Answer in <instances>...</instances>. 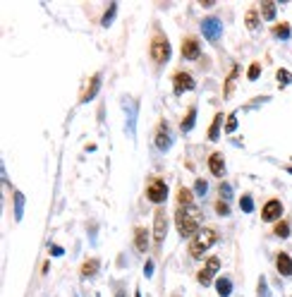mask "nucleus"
Returning a JSON list of instances; mask_svg holds the SVG:
<instances>
[{
    "label": "nucleus",
    "instance_id": "1",
    "mask_svg": "<svg viewBox=\"0 0 292 297\" xmlns=\"http://www.w3.org/2000/svg\"><path fill=\"white\" fill-rule=\"evenodd\" d=\"M199 221H201V216L194 206H180L175 211V225H177V230H180L182 238L197 235L199 233Z\"/></svg>",
    "mask_w": 292,
    "mask_h": 297
},
{
    "label": "nucleus",
    "instance_id": "2",
    "mask_svg": "<svg viewBox=\"0 0 292 297\" xmlns=\"http://www.w3.org/2000/svg\"><path fill=\"white\" fill-rule=\"evenodd\" d=\"M216 240H218V233L213 228H201L199 233L192 238V242H189V257L192 259H201L206 254V249Z\"/></svg>",
    "mask_w": 292,
    "mask_h": 297
},
{
    "label": "nucleus",
    "instance_id": "3",
    "mask_svg": "<svg viewBox=\"0 0 292 297\" xmlns=\"http://www.w3.org/2000/svg\"><path fill=\"white\" fill-rule=\"evenodd\" d=\"M170 41L163 36V34H156L153 41H151V60L156 62V65H163L170 60Z\"/></svg>",
    "mask_w": 292,
    "mask_h": 297
},
{
    "label": "nucleus",
    "instance_id": "4",
    "mask_svg": "<svg viewBox=\"0 0 292 297\" xmlns=\"http://www.w3.org/2000/svg\"><path fill=\"white\" fill-rule=\"evenodd\" d=\"M146 199L153 202V204H163L165 199H168V185L161 178L148 180V185H146Z\"/></svg>",
    "mask_w": 292,
    "mask_h": 297
},
{
    "label": "nucleus",
    "instance_id": "5",
    "mask_svg": "<svg viewBox=\"0 0 292 297\" xmlns=\"http://www.w3.org/2000/svg\"><path fill=\"white\" fill-rule=\"evenodd\" d=\"M165 233H168V216H165L163 208L156 211V218H153V244L161 247L165 240Z\"/></svg>",
    "mask_w": 292,
    "mask_h": 297
},
{
    "label": "nucleus",
    "instance_id": "6",
    "mask_svg": "<svg viewBox=\"0 0 292 297\" xmlns=\"http://www.w3.org/2000/svg\"><path fill=\"white\" fill-rule=\"evenodd\" d=\"M201 34L208 38V41H218L223 36V24L218 17H206L201 22Z\"/></svg>",
    "mask_w": 292,
    "mask_h": 297
},
{
    "label": "nucleus",
    "instance_id": "7",
    "mask_svg": "<svg viewBox=\"0 0 292 297\" xmlns=\"http://www.w3.org/2000/svg\"><path fill=\"white\" fill-rule=\"evenodd\" d=\"M173 89H175V93H182V91L194 89V77H192L189 72H184V70L175 72L173 74Z\"/></svg>",
    "mask_w": 292,
    "mask_h": 297
},
{
    "label": "nucleus",
    "instance_id": "8",
    "mask_svg": "<svg viewBox=\"0 0 292 297\" xmlns=\"http://www.w3.org/2000/svg\"><path fill=\"white\" fill-rule=\"evenodd\" d=\"M218 268H220V259H218V257H211V259H208V264L201 268L199 276H197L199 285H211V280H213V273H216Z\"/></svg>",
    "mask_w": 292,
    "mask_h": 297
},
{
    "label": "nucleus",
    "instance_id": "9",
    "mask_svg": "<svg viewBox=\"0 0 292 297\" xmlns=\"http://www.w3.org/2000/svg\"><path fill=\"white\" fill-rule=\"evenodd\" d=\"M283 216V204H280V199H268L266 206H263V211H261V218L266 223L271 221H278Z\"/></svg>",
    "mask_w": 292,
    "mask_h": 297
},
{
    "label": "nucleus",
    "instance_id": "10",
    "mask_svg": "<svg viewBox=\"0 0 292 297\" xmlns=\"http://www.w3.org/2000/svg\"><path fill=\"white\" fill-rule=\"evenodd\" d=\"M173 144V137H170V132H168V122H158V130H156V147L161 148V151H168Z\"/></svg>",
    "mask_w": 292,
    "mask_h": 297
},
{
    "label": "nucleus",
    "instance_id": "11",
    "mask_svg": "<svg viewBox=\"0 0 292 297\" xmlns=\"http://www.w3.org/2000/svg\"><path fill=\"white\" fill-rule=\"evenodd\" d=\"M201 56V48H199V41L192 36H187L182 41V58L184 60H197Z\"/></svg>",
    "mask_w": 292,
    "mask_h": 297
},
{
    "label": "nucleus",
    "instance_id": "12",
    "mask_svg": "<svg viewBox=\"0 0 292 297\" xmlns=\"http://www.w3.org/2000/svg\"><path fill=\"white\" fill-rule=\"evenodd\" d=\"M208 170H211V175H216V178H223V175H225V158H223L220 151L211 153V158H208Z\"/></svg>",
    "mask_w": 292,
    "mask_h": 297
},
{
    "label": "nucleus",
    "instance_id": "13",
    "mask_svg": "<svg viewBox=\"0 0 292 297\" xmlns=\"http://www.w3.org/2000/svg\"><path fill=\"white\" fill-rule=\"evenodd\" d=\"M275 268H278L280 276H292V257L290 254L280 252V254L275 257Z\"/></svg>",
    "mask_w": 292,
    "mask_h": 297
},
{
    "label": "nucleus",
    "instance_id": "14",
    "mask_svg": "<svg viewBox=\"0 0 292 297\" xmlns=\"http://www.w3.org/2000/svg\"><path fill=\"white\" fill-rule=\"evenodd\" d=\"M134 247H137V252H146L148 249V230L144 225L134 228Z\"/></svg>",
    "mask_w": 292,
    "mask_h": 297
},
{
    "label": "nucleus",
    "instance_id": "15",
    "mask_svg": "<svg viewBox=\"0 0 292 297\" xmlns=\"http://www.w3.org/2000/svg\"><path fill=\"white\" fill-rule=\"evenodd\" d=\"M98 87H101V77H98V74H93V77H91V82H89V87H87V91H84V96H82V103L91 101V96H96V91H98Z\"/></svg>",
    "mask_w": 292,
    "mask_h": 297
},
{
    "label": "nucleus",
    "instance_id": "16",
    "mask_svg": "<svg viewBox=\"0 0 292 297\" xmlns=\"http://www.w3.org/2000/svg\"><path fill=\"white\" fill-rule=\"evenodd\" d=\"M216 290H218L220 297H228L230 293H233V280L228 278V276H223V278L216 280Z\"/></svg>",
    "mask_w": 292,
    "mask_h": 297
},
{
    "label": "nucleus",
    "instance_id": "17",
    "mask_svg": "<svg viewBox=\"0 0 292 297\" xmlns=\"http://www.w3.org/2000/svg\"><path fill=\"white\" fill-rule=\"evenodd\" d=\"M98 266H101V261L98 259H87L84 261V266H82V278H91L93 273L98 271Z\"/></svg>",
    "mask_w": 292,
    "mask_h": 297
},
{
    "label": "nucleus",
    "instance_id": "18",
    "mask_svg": "<svg viewBox=\"0 0 292 297\" xmlns=\"http://www.w3.org/2000/svg\"><path fill=\"white\" fill-rule=\"evenodd\" d=\"M194 120H197V108H189V113L184 115L182 125H180V130H182V132H189L192 127H194Z\"/></svg>",
    "mask_w": 292,
    "mask_h": 297
},
{
    "label": "nucleus",
    "instance_id": "19",
    "mask_svg": "<svg viewBox=\"0 0 292 297\" xmlns=\"http://www.w3.org/2000/svg\"><path fill=\"white\" fill-rule=\"evenodd\" d=\"M177 202H180V206H192L194 197H192V192H189L187 187H180V192H177Z\"/></svg>",
    "mask_w": 292,
    "mask_h": 297
},
{
    "label": "nucleus",
    "instance_id": "20",
    "mask_svg": "<svg viewBox=\"0 0 292 297\" xmlns=\"http://www.w3.org/2000/svg\"><path fill=\"white\" fill-rule=\"evenodd\" d=\"M275 38H288L290 36V24H285V22H280V24H275L273 31H271Z\"/></svg>",
    "mask_w": 292,
    "mask_h": 297
},
{
    "label": "nucleus",
    "instance_id": "21",
    "mask_svg": "<svg viewBox=\"0 0 292 297\" xmlns=\"http://www.w3.org/2000/svg\"><path fill=\"white\" fill-rule=\"evenodd\" d=\"M220 122H223V115H216V118H213V122H211V127H208V139H211V142H216V139H218V127H220Z\"/></svg>",
    "mask_w": 292,
    "mask_h": 297
},
{
    "label": "nucleus",
    "instance_id": "22",
    "mask_svg": "<svg viewBox=\"0 0 292 297\" xmlns=\"http://www.w3.org/2000/svg\"><path fill=\"white\" fill-rule=\"evenodd\" d=\"M275 7H278V5L271 2V0H268V2H261V15H263V19H273L275 17Z\"/></svg>",
    "mask_w": 292,
    "mask_h": 297
},
{
    "label": "nucleus",
    "instance_id": "23",
    "mask_svg": "<svg viewBox=\"0 0 292 297\" xmlns=\"http://www.w3.org/2000/svg\"><path fill=\"white\" fill-rule=\"evenodd\" d=\"M239 208H242L244 213H252V211H254V199H252V194H242V199H239Z\"/></svg>",
    "mask_w": 292,
    "mask_h": 297
},
{
    "label": "nucleus",
    "instance_id": "24",
    "mask_svg": "<svg viewBox=\"0 0 292 297\" xmlns=\"http://www.w3.org/2000/svg\"><path fill=\"white\" fill-rule=\"evenodd\" d=\"M273 233L278 235V238H288V235H290V223H288V221H280L278 225H275Z\"/></svg>",
    "mask_w": 292,
    "mask_h": 297
},
{
    "label": "nucleus",
    "instance_id": "25",
    "mask_svg": "<svg viewBox=\"0 0 292 297\" xmlns=\"http://www.w3.org/2000/svg\"><path fill=\"white\" fill-rule=\"evenodd\" d=\"M247 27H249L252 31L259 29V15H256L254 10H249V12H247Z\"/></svg>",
    "mask_w": 292,
    "mask_h": 297
},
{
    "label": "nucleus",
    "instance_id": "26",
    "mask_svg": "<svg viewBox=\"0 0 292 297\" xmlns=\"http://www.w3.org/2000/svg\"><path fill=\"white\" fill-rule=\"evenodd\" d=\"M237 72H239V67H235V70H233V74H230V82H225V96H233V87H235Z\"/></svg>",
    "mask_w": 292,
    "mask_h": 297
},
{
    "label": "nucleus",
    "instance_id": "27",
    "mask_svg": "<svg viewBox=\"0 0 292 297\" xmlns=\"http://www.w3.org/2000/svg\"><path fill=\"white\" fill-rule=\"evenodd\" d=\"M115 12H117V5H108V10H106V15H103V27H110Z\"/></svg>",
    "mask_w": 292,
    "mask_h": 297
},
{
    "label": "nucleus",
    "instance_id": "28",
    "mask_svg": "<svg viewBox=\"0 0 292 297\" xmlns=\"http://www.w3.org/2000/svg\"><path fill=\"white\" fill-rule=\"evenodd\" d=\"M259 72H261V65H259V62H252V65H249V74H247V77L254 82V79H259Z\"/></svg>",
    "mask_w": 292,
    "mask_h": 297
},
{
    "label": "nucleus",
    "instance_id": "29",
    "mask_svg": "<svg viewBox=\"0 0 292 297\" xmlns=\"http://www.w3.org/2000/svg\"><path fill=\"white\" fill-rule=\"evenodd\" d=\"M278 82H280V84H290L292 74L288 72V70H278Z\"/></svg>",
    "mask_w": 292,
    "mask_h": 297
},
{
    "label": "nucleus",
    "instance_id": "30",
    "mask_svg": "<svg viewBox=\"0 0 292 297\" xmlns=\"http://www.w3.org/2000/svg\"><path fill=\"white\" fill-rule=\"evenodd\" d=\"M216 213H218V216H228V213H230V208H228V204H225L223 199L216 202Z\"/></svg>",
    "mask_w": 292,
    "mask_h": 297
},
{
    "label": "nucleus",
    "instance_id": "31",
    "mask_svg": "<svg viewBox=\"0 0 292 297\" xmlns=\"http://www.w3.org/2000/svg\"><path fill=\"white\" fill-rule=\"evenodd\" d=\"M237 130V118L235 115H230L228 118V122H225V132H235Z\"/></svg>",
    "mask_w": 292,
    "mask_h": 297
},
{
    "label": "nucleus",
    "instance_id": "32",
    "mask_svg": "<svg viewBox=\"0 0 292 297\" xmlns=\"http://www.w3.org/2000/svg\"><path fill=\"white\" fill-rule=\"evenodd\" d=\"M218 189H220V197H223V199H225V197L230 199V194H233V187H230V185H225V182H223V185H220Z\"/></svg>",
    "mask_w": 292,
    "mask_h": 297
},
{
    "label": "nucleus",
    "instance_id": "33",
    "mask_svg": "<svg viewBox=\"0 0 292 297\" xmlns=\"http://www.w3.org/2000/svg\"><path fill=\"white\" fill-rule=\"evenodd\" d=\"M194 189H197V194H206V192H208V189H206V180H197Z\"/></svg>",
    "mask_w": 292,
    "mask_h": 297
},
{
    "label": "nucleus",
    "instance_id": "34",
    "mask_svg": "<svg viewBox=\"0 0 292 297\" xmlns=\"http://www.w3.org/2000/svg\"><path fill=\"white\" fill-rule=\"evenodd\" d=\"M144 276H153V261H146V268H144Z\"/></svg>",
    "mask_w": 292,
    "mask_h": 297
},
{
    "label": "nucleus",
    "instance_id": "35",
    "mask_svg": "<svg viewBox=\"0 0 292 297\" xmlns=\"http://www.w3.org/2000/svg\"><path fill=\"white\" fill-rule=\"evenodd\" d=\"M259 285H261V288H259V295H261V297H266V295H268V288H263V285H266V283H263V278L259 280Z\"/></svg>",
    "mask_w": 292,
    "mask_h": 297
},
{
    "label": "nucleus",
    "instance_id": "36",
    "mask_svg": "<svg viewBox=\"0 0 292 297\" xmlns=\"http://www.w3.org/2000/svg\"><path fill=\"white\" fill-rule=\"evenodd\" d=\"M117 297H125V290L122 288H117Z\"/></svg>",
    "mask_w": 292,
    "mask_h": 297
}]
</instances>
